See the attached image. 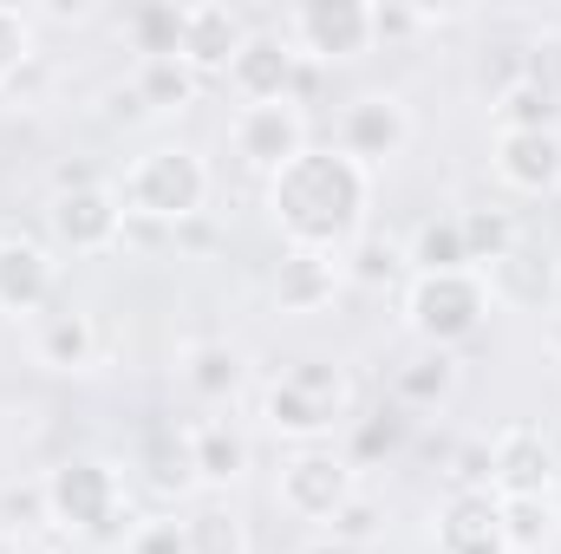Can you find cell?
<instances>
[{
  "label": "cell",
  "mask_w": 561,
  "mask_h": 554,
  "mask_svg": "<svg viewBox=\"0 0 561 554\" xmlns=\"http://www.w3.org/2000/svg\"><path fill=\"white\" fill-rule=\"evenodd\" d=\"M366 209V170L346 150H300L275 170V216L300 249H333L359 229Z\"/></svg>",
  "instance_id": "6da1fadb"
},
{
  "label": "cell",
  "mask_w": 561,
  "mask_h": 554,
  "mask_svg": "<svg viewBox=\"0 0 561 554\" xmlns=\"http://www.w3.org/2000/svg\"><path fill=\"white\" fill-rule=\"evenodd\" d=\"M203 189H209V176L190 150H150L131 170V203L150 222H190L203 209Z\"/></svg>",
  "instance_id": "7a4b0ae2"
},
{
  "label": "cell",
  "mask_w": 561,
  "mask_h": 554,
  "mask_svg": "<svg viewBox=\"0 0 561 554\" xmlns=\"http://www.w3.org/2000/svg\"><path fill=\"white\" fill-rule=\"evenodd\" d=\"M46 509H53V522H66V529L105 535L112 516H118V483H112L105 463L72 457V463H59V470L46 476Z\"/></svg>",
  "instance_id": "3957f363"
},
{
  "label": "cell",
  "mask_w": 561,
  "mask_h": 554,
  "mask_svg": "<svg viewBox=\"0 0 561 554\" xmlns=\"http://www.w3.org/2000/svg\"><path fill=\"white\" fill-rule=\"evenodd\" d=\"M483 287L470 275H419L412 287V326H419L431 346H450V339H470L483 326Z\"/></svg>",
  "instance_id": "277c9868"
},
{
  "label": "cell",
  "mask_w": 561,
  "mask_h": 554,
  "mask_svg": "<svg viewBox=\"0 0 561 554\" xmlns=\"http://www.w3.org/2000/svg\"><path fill=\"white\" fill-rule=\"evenodd\" d=\"M229 79H236V92L249 105H287L294 79H300V53L287 39H275V33H249L242 53H236V66H229Z\"/></svg>",
  "instance_id": "5b68a950"
},
{
  "label": "cell",
  "mask_w": 561,
  "mask_h": 554,
  "mask_svg": "<svg viewBox=\"0 0 561 554\" xmlns=\"http://www.w3.org/2000/svg\"><path fill=\"white\" fill-rule=\"evenodd\" d=\"M294 33L313 59H346V53H366L373 39V7L359 0H307L294 13Z\"/></svg>",
  "instance_id": "8992f818"
},
{
  "label": "cell",
  "mask_w": 561,
  "mask_h": 554,
  "mask_svg": "<svg viewBox=\"0 0 561 554\" xmlns=\"http://www.w3.org/2000/svg\"><path fill=\"white\" fill-rule=\"evenodd\" d=\"M280 496H287V509H294V516L333 522V516L353 503V476H346V463H340V457H320V450H307V457H294V463H287V476H280Z\"/></svg>",
  "instance_id": "52a82bcc"
},
{
  "label": "cell",
  "mask_w": 561,
  "mask_h": 554,
  "mask_svg": "<svg viewBox=\"0 0 561 554\" xmlns=\"http://www.w3.org/2000/svg\"><path fill=\"white\" fill-rule=\"evenodd\" d=\"M490 470H496V489H503V496H542V489L556 483V450L542 443V430L510 424V430L490 443Z\"/></svg>",
  "instance_id": "ba28073f"
},
{
  "label": "cell",
  "mask_w": 561,
  "mask_h": 554,
  "mask_svg": "<svg viewBox=\"0 0 561 554\" xmlns=\"http://www.w3.org/2000/svg\"><path fill=\"white\" fill-rule=\"evenodd\" d=\"M236 150L262 170H287L307 150V125H300L294 105H249L242 125H236Z\"/></svg>",
  "instance_id": "9c48e42d"
},
{
  "label": "cell",
  "mask_w": 561,
  "mask_h": 554,
  "mask_svg": "<svg viewBox=\"0 0 561 554\" xmlns=\"http://www.w3.org/2000/svg\"><path fill=\"white\" fill-rule=\"evenodd\" d=\"M242 20L229 13V7H183V46H176V59L190 66V72H229L236 66V53H242Z\"/></svg>",
  "instance_id": "30bf717a"
},
{
  "label": "cell",
  "mask_w": 561,
  "mask_h": 554,
  "mask_svg": "<svg viewBox=\"0 0 561 554\" xmlns=\"http://www.w3.org/2000/svg\"><path fill=\"white\" fill-rule=\"evenodd\" d=\"M118 229H125V216H118V203H112V189H72V196H59L53 203V235L66 242V249H79V255H92V249H112L118 242Z\"/></svg>",
  "instance_id": "8fae6325"
},
{
  "label": "cell",
  "mask_w": 561,
  "mask_h": 554,
  "mask_svg": "<svg viewBox=\"0 0 561 554\" xmlns=\"http://www.w3.org/2000/svg\"><path fill=\"white\" fill-rule=\"evenodd\" d=\"M496 170H503L516 189L542 196V189L561 183V138L556 131H503V143H496Z\"/></svg>",
  "instance_id": "7c38bea8"
},
{
  "label": "cell",
  "mask_w": 561,
  "mask_h": 554,
  "mask_svg": "<svg viewBox=\"0 0 561 554\" xmlns=\"http://www.w3.org/2000/svg\"><path fill=\"white\" fill-rule=\"evenodd\" d=\"M405 143V112L392 105V99H359L346 118H340V150L353 157V163H379V157H392Z\"/></svg>",
  "instance_id": "4fadbf2b"
},
{
  "label": "cell",
  "mask_w": 561,
  "mask_h": 554,
  "mask_svg": "<svg viewBox=\"0 0 561 554\" xmlns=\"http://www.w3.org/2000/svg\"><path fill=\"white\" fill-rule=\"evenodd\" d=\"M444 554H510L503 549V516L490 496H457L444 509V529H437Z\"/></svg>",
  "instance_id": "5bb4252c"
},
{
  "label": "cell",
  "mask_w": 561,
  "mask_h": 554,
  "mask_svg": "<svg viewBox=\"0 0 561 554\" xmlns=\"http://www.w3.org/2000/svg\"><path fill=\"white\" fill-rule=\"evenodd\" d=\"M53 293V268L33 242H0V313H33Z\"/></svg>",
  "instance_id": "9a60e30c"
},
{
  "label": "cell",
  "mask_w": 561,
  "mask_h": 554,
  "mask_svg": "<svg viewBox=\"0 0 561 554\" xmlns=\"http://www.w3.org/2000/svg\"><path fill=\"white\" fill-rule=\"evenodd\" d=\"M275 300H280V313H313V307H327V300H333V262H327L320 249H294L275 275Z\"/></svg>",
  "instance_id": "2e32d148"
},
{
  "label": "cell",
  "mask_w": 561,
  "mask_h": 554,
  "mask_svg": "<svg viewBox=\"0 0 561 554\" xmlns=\"http://www.w3.org/2000/svg\"><path fill=\"white\" fill-rule=\"evenodd\" d=\"M490 275H496V293L503 300H516V307H542L549 293H556V262L542 255V249H510L503 262H490Z\"/></svg>",
  "instance_id": "e0dca14e"
},
{
  "label": "cell",
  "mask_w": 561,
  "mask_h": 554,
  "mask_svg": "<svg viewBox=\"0 0 561 554\" xmlns=\"http://www.w3.org/2000/svg\"><path fill=\"white\" fill-rule=\"evenodd\" d=\"M190 457H196V476H209V483H236L242 463H249V443H242L229 424H196V430H190Z\"/></svg>",
  "instance_id": "ac0fdd59"
},
{
  "label": "cell",
  "mask_w": 561,
  "mask_h": 554,
  "mask_svg": "<svg viewBox=\"0 0 561 554\" xmlns=\"http://www.w3.org/2000/svg\"><path fill=\"white\" fill-rule=\"evenodd\" d=\"M503 131H556V85L549 79H523L496 99Z\"/></svg>",
  "instance_id": "d6986e66"
},
{
  "label": "cell",
  "mask_w": 561,
  "mask_h": 554,
  "mask_svg": "<svg viewBox=\"0 0 561 554\" xmlns=\"http://www.w3.org/2000/svg\"><path fill=\"white\" fill-rule=\"evenodd\" d=\"M39 359L46 366H85L92 359V326H85V313H46V326H39Z\"/></svg>",
  "instance_id": "ffe728a7"
},
{
  "label": "cell",
  "mask_w": 561,
  "mask_h": 554,
  "mask_svg": "<svg viewBox=\"0 0 561 554\" xmlns=\"http://www.w3.org/2000/svg\"><path fill=\"white\" fill-rule=\"evenodd\" d=\"M183 379H190V392H203V399H229V392L242 385V353H236V346H196L190 366H183Z\"/></svg>",
  "instance_id": "44dd1931"
},
{
  "label": "cell",
  "mask_w": 561,
  "mask_h": 554,
  "mask_svg": "<svg viewBox=\"0 0 561 554\" xmlns=\"http://www.w3.org/2000/svg\"><path fill=\"white\" fill-rule=\"evenodd\" d=\"M496 516H503V549H523V554L542 549L549 542V522H556V509L542 496H503Z\"/></svg>",
  "instance_id": "7402d4cb"
},
{
  "label": "cell",
  "mask_w": 561,
  "mask_h": 554,
  "mask_svg": "<svg viewBox=\"0 0 561 554\" xmlns=\"http://www.w3.org/2000/svg\"><path fill=\"white\" fill-rule=\"evenodd\" d=\"M268 424L287 430V437H320V430L333 424V405H320V399H307V392H294V385L280 379L275 392H268Z\"/></svg>",
  "instance_id": "603a6c76"
},
{
  "label": "cell",
  "mask_w": 561,
  "mask_h": 554,
  "mask_svg": "<svg viewBox=\"0 0 561 554\" xmlns=\"http://www.w3.org/2000/svg\"><path fill=\"white\" fill-rule=\"evenodd\" d=\"M457 235H463V255H470V262H503V255L516 249V229H510L503 209H470V216H457Z\"/></svg>",
  "instance_id": "cb8c5ba5"
},
{
  "label": "cell",
  "mask_w": 561,
  "mask_h": 554,
  "mask_svg": "<svg viewBox=\"0 0 561 554\" xmlns=\"http://www.w3.org/2000/svg\"><path fill=\"white\" fill-rule=\"evenodd\" d=\"M131 39H138L144 59H176V46H183V7H163V0H150L131 13Z\"/></svg>",
  "instance_id": "d4e9b609"
},
{
  "label": "cell",
  "mask_w": 561,
  "mask_h": 554,
  "mask_svg": "<svg viewBox=\"0 0 561 554\" xmlns=\"http://www.w3.org/2000/svg\"><path fill=\"white\" fill-rule=\"evenodd\" d=\"M412 262H419V275H463L470 255H463L457 222H424L419 242H412Z\"/></svg>",
  "instance_id": "484cf974"
},
{
  "label": "cell",
  "mask_w": 561,
  "mask_h": 554,
  "mask_svg": "<svg viewBox=\"0 0 561 554\" xmlns=\"http://www.w3.org/2000/svg\"><path fill=\"white\" fill-rule=\"evenodd\" d=\"M190 92H196V72L183 59H144V72H138L144 105H190Z\"/></svg>",
  "instance_id": "4316f807"
},
{
  "label": "cell",
  "mask_w": 561,
  "mask_h": 554,
  "mask_svg": "<svg viewBox=\"0 0 561 554\" xmlns=\"http://www.w3.org/2000/svg\"><path fill=\"white\" fill-rule=\"evenodd\" d=\"M450 392V359L444 353H424V359H412L405 372H399V399L405 405H431V399H444Z\"/></svg>",
  "instance_id": "83f0119b"
},
{
  "label": "cell",
  "mask_w": 561,
  "mask_h": 554,
  "mask_svg": "<svg viewBox=\"0 0 561 554\" xmlns=\"http://www.w3.org/2000/svg\"><path fill=\"white\" fill-rule=\"evenodd\" d=\"M183 535H190V554H242V529L222 509H203L196 522H183Z\"/></svg>",
  "instance_id": "f1b7e54d"
},
{
  "label": "cell",
  "mask_w": 561,
  "mask_h": 554,
  "mask_svg": "<svg viewBox=\"0 0 561 554\" xmlns=\"http://www.w3.org/2000/svg\"><path fill=\"white\" fill-rule=\"evenodd\" d=\"M26 53H33V26H26V13H20V7H0V85L26 66Z\"/></svg>",
  "instance_id": "f546056e"
},
{
  "label": "cell",
  "mask_w": 561,
  "mask_h": 554,
  "mask_svg": "<svg viewBox=\"0 0 561 554\" xmlns=\"http://www.w3.org/2000/svg\"><path fill=\"white\" fill-rule=\"evenodd\" d=\"M46 483H26V489H0V529H33L46 522Z\"/></svg>",
  "instance_id": "4dcf8cb0"
},
{
  "label": "cell",
  "mask_w": 561,
  "mask_h": 554,
  "mask_svg": "<svg viewBox=\"0 0 561 554\" xmlns=\"http://www.w3.org/2000/svg\"><path fill=\"white\" fill-rule=\"evenodd\" d=\"M287 385H294V392H307V399H320V405H340V372H333V366H320V359H300V366L287 372Z\"/></svg>",
  "instance_id": "1f68e13d"
},
{
  "label": "cell",
  "mask_w": 561,
  "mask_h": 554,
  "mask_svg": "<svg viewBox=\"0 0 561 554\" xmlns=\"http://www.w3.org/2000/svg\"><path fill=\"white\" fill-rule=\"evenodd\" d=\"M150 463H157V470H150V476H157V489H183V483L196 476L190 443H176V450H170V443H157V450H150Z\"/></svg>",
  "instance_id": "d6a6232c"
},
{
  "label": "cell",
  "mask_w": 561,
  "mask_h": 554,
  "mask_svg": "<svg viewBox=\"0 0 561 554\" xmlns=\"http://www.w3.org/2000/svg\"><path fill=\"white\" fill-rule=\"evenodd\" d=\"M399 262H405V255H399L392 242H379V235H373V242H359L353 275H359V280H392V275H399Z\"/></svg>",
  "instance_id": "836d02e7"
},
{
  "label": "cell",
  "mask_w": 561,
  "mask_h": 554,
  "mask_svg": "<svg viewBox=\"0 0 561 554\" xmlns=\"http://www.w3.org/2000/svg\"><path fill=\"white\" fill-rule=\"evenodd\" d=\"M373 529H379V516H373V503H359V496H353V503L333 516V542H346V549H359Z\"/></svg>",
  "instance_id": "e575fe53"
},
{
  "label": "cell",
  "mask_w": 561,
  "mask_h": 554,
  "mask_svg": "<svg viewBox=\"0 0 561 554\" xmlns=\"http://www.w3.org/2000/svg\"><path fill=\"white\" fill-rule=\"evenodd\" d=\"M131 554H190V535H183L176 522H144Z\"/></svg>",
  "instance_id": "d590c367"
},
{
  "label": "cell",
  "mask_w": 561,
  "mask_h": 554,
  "mask_svg": "<svg viewBox=\"0 0 561 554\" xmlns=\"http://www.w3.org/2000/svg\"><path fill=\"white\" fill-rule=\"evenodd\" d=\"M424 13L412 7H373V39H405V33H419Z\"/></svg>",
  "instance_id": "8d00e7d4"
},
{
  "label": "cell",
  "mask_w": 561,
  "mask_h": 554,
  "mask_svg": "<svg viewBox=\"0 0 561 554\" xmlns=\"http://www.w3.org/2000/svg\"><path fill=\"white\" fill-rule=\"evenodd\" d=\"M399 443V412H373V424L359 430V457H379Z\"/></svg>",
  "instance_id": "74e56055"
},
{
  "label": "cell",
  "mask_w": 561,
  "mask_h": 554,
  "mask_svg": "<svg viewBox=\"0 0 561 554\" xmlns=\"http://www.w3.org/2000/svg\"><path fill=\"white\" fill-rule=\"evenodd\" d=\"M307 554H359V549H346V542H313Z\"/></svg>",
  "instance_id": "f35d334b"
},
{
  "label": "cell",
  "mask_w": 561,
  "mask_h": 554,
  "mask_svg": "<svg viewBox=\"0 0 561 554\" xmlns=\"http://www.w3.org/2000/svg\"><path fill=\"white\" fill-rule=\"evenodd\" d=\"M556 353H561V313H556Z\"/></svg>",
  "instance_id": "ab89813d"
},
{
  "label": "cell",
  "mask_w": 561,
  "mask_h": 554,
  "mask_svg": "<svg viewBox=\"0 0 561 554\" xmlns=\"http://www.w3.org/2000/svg\"><path fill=\"white\" fill-rule=\"evenodd\" d=\"M0 554H13V549H7V535H0Z\"/></svg>",
  "instance_id": "60d3db41"
}]
</instances>
